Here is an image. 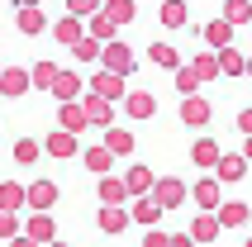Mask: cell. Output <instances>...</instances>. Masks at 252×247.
<instances>
[{"label":"cell","mask_w":252,"mask_h":247,"mask_svg":"<svg viewBox=\"0 0 252 247\" xmlns=\"http://www.w3.org/2000/svg\"><path fill=\"white\" fill-rule=\"evenodd\" d=\"M24 200L38 209V214H48V209H53V200H57V185H53V181H33V185L24 190Z\"/></svg>","instance_id":"cell-1"},{"label":"cell","mask_w":252,"mask_h":247,"mask_svg":"<svg viewBox=\"0 0 252 247\" xmlns=\"http://www.w3.org/2000/svg\"><path fill=\"white\" fill-rule=\"evenodd\" d=\"M153 195H157V205H162V209H171V205H181L186 185H181V181H157V185H153Z\"/></svg>","instance_id":"cell-2"},{"label":"cell","mask_w":252,"mask_h":247,"mask_svg":"<svg viewBox=\"0 0 252 247\" xmlns=\"http://www.w3.org/2000/svg\"><path fill=\"white\" fill-rule=\"evenodd\" d=\"M105 67L119 76V71H128V67H133V53H128L124 43H110V48H105Z\"/></svg>","instance_id":"cell-3"},{"label":"cell","mask_w":252,"mask_h":247,"mask_svg":"<svg viewBox=\"0 0 252 247\" xmlns=\"http://www.w3.org/2000/svg\"><path fill=\"white\" fill-rule=\"evenodd\" d=\"M0 91H5V95H24L29 91V71H0Z\"/></svg>","instance_id":"cell-4"},{"label":"cell","mask_w":252,"mask_h":247,"mask_svg":"<svg viewBox=\"0 0 252 247\" xmlns=\"http://www.w3.org/2000/svg\"><path fill=\"white\" fill-rule=\"evenodd\" d=\"M76 91H81V81H76L71 71H57V81H53V95H57V100H76Z\"/></svg>","instance_id":"cell-5"},{"label":"cell","mask_w":252,"mask_h":247,"mask_svg":"<svg viewBox=\"0 0 252 247\" xmlns=\"http://www.w3.org/2000/svg\"><path fill=\"white\" fill-rule=\"evenodd\" d=\"M91 86H95V95H100V100H114V95H119V91H124L114 71H100V76H95V81H91Z\"/></svg>","instance_id":"cell-6"},{"label":"cell","mask_w":252,"mask_h":247,"mask_svg":"<svg viewBox=\"0 0 252 247\" xmlns=\"http://www.w3.org/2000/svg\"><path fill=\"white\" fill-rule=\"evenodd\" d=\"M62 128H67V133H81L86 128V110L81 105H71V100L62 105Z\"/></svg>","instance_id":"cell-7"},{"label":"cell","mask_w":252,"mask_h":247,"mask_svg":"<svg viewBox=\"0 0 252 247\" xmlns=\"http://www.w3.org/2000/svg\"><path fill=\"white\" fill-rule=\"evenodd\" d=\"M19 205H24V185H14V181H5V185H0V209H10V214H14Z\"/></svg>","instance_id":"cell-8"},{"label":"cell","mask_w":252,"mask_h":247,"mask_svg":"<svg viewBox=\"0 0 252 247\" xmlns=\"http://www.w3.org/2000/svg\"><path fill=\"white\" fill-rule=\"evenodd\" d=\"M24 238H33V243H53V219H48V214L29 219V233H24Z\"/></svg>","instance_id":"cell-9"},{"label":"cell","mask_w":252,"mask_h":247,"mask_svg":"<svg viewBox=\"0 0 252 247\" xmlns=\"http://www.w3.org/2000/svg\"><path fill=\"white\" fill-rule=\"evenodd\" d=\"M124 223H128V214H124V209H119V205H110V209H105V214H100V228H105V233H119Z\"/></svg>","instance_id":"cell-10"},{"label":"cell","mask_w":252,"mask_h":247,"mask_svg":"<svg viewBox=\"0 0 252 247\" xmlns=\"http://www.w3.org/2000/svg\"><path fill=\"white\" fill-rule=\"evenodd\" d=\"M81 110H86V119H91V124H110V105H105L100 95H91Z\"/></svg>","instance_id":"cell-11"},{"label":"cell","mask_w":252,"mask_h":247,"mask_svg":"<svg viewBox=\"0 0 252 247\" xmlns=\"http://www.w3.org/2000/svg\"><path fill=\"white\" fill-rule=\"evenodd\" d=\"M105 14H110L114 24H128V19H133V0H110V5H105Z\"/></svg>","instance_id":"cell-12"},{"label":"cell","mask_w":252,"mask_h":247,"mask_svg":"<svg viewBox=\"0 0 252 247\" xmlns=\"http://www.w3.org/2000/svg\"><path fill=\"white\" fill-rule=\"evenodd\" d=\"M29 81H33V86H43V91H53V81H57V67H53V62H38Z\"/></svg>","instance_id":"cell-13"},{"label":"cell","mask_w":252,"mask_h":247,"mask_svg":"<svg viewBox=\"0 0 252 247\" xmlns=\"http://www.w3.org/2000/svg\"><path fill=\"white\" fill-rule=\"evenodd\" d=\"M181 119H186V124H205V119H210V105H205V100H186Z\"/></svg>","instance_id":"cell-14"},{"label":"cell","mask_w":252,"mask_h":247,"mask_svg":"<svg viewBox=\"0 0 252 247\" xmlns=\"http://www.w3.org/2000/svg\"><path fill=\"white\" fill-rule=\"evenodd\" d=\"M48 152H53V157H71V152H76L71 133H53V138H48Z\"/></svg>","instance_id":"cell-15"},{"label":"cell","mask_w":252,"mask_h":247,"mask_svg":"<svg viewBox=\"0 0 252 247\" xmlns=\"http://www.w3.org/2000/svg\"><path fill=\"white\" fill-rule=\"evenodd\" d=\"M153 110H157L153 95H128V114H133V119H148Z\"/></svg>","instance_id":"cell-16"},{"label":"cell","mask_w":252,"mask_h":247,"mask_svg":"<svg viewBox=\"0 0 252 247\" xmlns=\"http://www.w3.org/2000/svg\"><path fill=\"white\" fill-rule=\"evenodd\" d=\"M19 29H24V33H38V29H43V14L33 10V5H24V10H19Z\"/></svg>","instance_id":"cell-17"},{"label":"cell","mask_w":252,"mask_h":247,"mask_svg":"<svg viewBox=\"0 0 252 247\" xmlns=\"http://www.w3.org/2000/svg\"><path fill=\"white\" fill-rule=\"evenodd\" d=\"M124 181H100V200H110V205H119V200H124Z\"/></svg>","instance_id":"cell-18"},{"label":"cell","mask_w":252,"mask_h":247,"mask_svg":"<svg viewBox=\"0 0 252 247\" xmlns=\"http://www.w3.org/2000/svg\"><path fill=\"white\" fill-rule=\"evenodd\" d=\"M57 38L76 48V43H81V24H76V19H62V24H57Z\"/></svg>","instance_id":"cell-19"},{"label":"cell","mask_w":252,"mask_h":247,"mask_svg":"<svg viewBox=\"0 0 252 247\" xmlns=\"http://www.w3.org/2000/svg\"><path fill=\"white\" fill-rule=\"evenodd\" d=\"M86 166L91 171H110V148H91L86 152Z\"/></svg>","instance_id":"cell-20"},{"label":"cell","mask_w":252,"mask_h":247,"mask_svg":"<svg viewBox=\"0 0 252 247\" xmlns=\"http://www.w3.org/2000/svg\"><path fill=\"white\" fill-rule=\"evenodd\" d=\"M162 19H167V24H186V5L181 0H167V5H162Z\"/></svg>","instance_id":"cell-21"},{"label":"cell","mask_w":252,"mask_h":247,"mask_svg":"<svg viewBox=\"0 0 252 247\" xmlns=\"http://www.w3.org/2000/svg\"><path fill=\"white\" fill-rule=\"evenodd\" d=\"M71 53L81 57V62H91V57H100V38H81L76 48H71Z\"/></svg>","instance_id":"cell-22"},{"label":"cell","mask_w":252,"mask_h":247,"mask_svg":"<svg viewBox=\"0 0 252 247\" xmlns=\"http://www.w3.org/2000/svg\"><path fill=\"white\" fill-rule=\"evenodd\" d=\"M153 62L157 67H176V53H171L167 43H153Z\"/></svg>","instance_id":"cell-23"},{"label":"cell","mask_w":252,"mask_h":247,"mask_svg":"<svg viewBox=\"0 0 252 247\" xmlns=\"http://www.w3.org/2000/svg\"><path fill=\"white\" fill-rule=\"evenodd\" d=\"M157 209H162L157 200H143V205L133 209V219H138V223H153V219H157Z\"/></svg>","instance_id":"cell-24"},{"label":"cell","mask_w":252,"mask_h":247,"mask_svg":"<svg viewBox=\"0 0 252 247\" xmlns=\"http://www.w3.org/2000/svg\"><path fill=\"white\" fill-rule=\"evenodd\" d=\"M148 185H153V176H148L143 166H133V171H128V190H148Z\"/></svg>","instance_id":"cell-25"},{"label":"cell","mask_w":252,"mask_h":247,"mask_svg":"<svg viewBox=\"0 0 252 247\" xmlns=\"http://www.w3.org/2000/svg\"><path fill=\"white\" fill-rule=\"evenodd\" d=\"M190 157H195L200 166H210L214 157H219V152H214V143H195V152H190Z\"/></svg>","instance_id":"cell-26"},{"label":"cell","mask_w":252,"mask_h":247,"mask_svg":"<svg viewBox=\"0 0 252 247\" xmlns=\"http://www.w3.org/2000/svg\"><path fill=\"white\" fill-rule=\"evenodd\" d=\"M128 148H133V138H128L124 128H114L110 133V152H128Z\"/></svg>","instance_id":"cell-27"},{"label":"cell","mask_w":252,"mask_h":247,"mask_svg":"<svg viewBox=\"0 0 252 247\" xmlns=\"http://www.w3.org/2000/svg\"><path fill=\"white\" fill-rule=\"evenodd\" d=\"M248 14H252V5H248V0H228V19H238V24H243Z\"/></svg>","instance_id":"cell-28"},{"label":"cell","mask_w":252,"mask_h":247,"mask_svg":"<svg viewBox=\"0 0 252 247\" xmlns=\"http://www.w3.org/2000/svg\"><path fill=\"white\" fill-rule=\"evenodd\" d=\"M195 200H200V205H205V209H210L214 200H219V190H214L210 181H205V185H195Z\"/></svg>","instance_id":"cell-29"},{"label":"cell","mask_w":252,"mask_h":247,"mask_svg":"<svg viewBox=\"0 0 252 247\" xmlns=\"http://www.w3.org/2000/svg\"><path fill=\"white\" fill-rule=\"evenodd\" d=\"M14 157H19V162H33V157H38V143H29V138H24V143L14 148Z\"/></svg>","instance_id":"cell-30"},{"label":"cell","mask_w":252,"mask_h":247,"mask_svg":"<svg viewBox=\"0 0 252 247\" xmlns=\"http://www.w3.org/2000/svg\"><path fill=\"white\" fill-rule=\"evenodd\" d=\"M71 5V14H95L100 10V0H67Z\"/></svg>","instance_id":"cell-31"},{"label":"cell","mask_w":252,"mask_h":247,"mask_svg":"<svg viewBox=\"0 0 252 247\" xmlns=\"http://www.w3.org/2000/svg\"><path fill=\"white\" fill-rule=\"evenodd\" d=\"M110 33H114V19L110 14H95V38H110Z\"/></svg>","instance_id":"cell-32"},{"label":"cell","mask_w":252,"mask_h":247,"mask_svg":"<svg viewBox=\"0 0 252 247\" xmlns=\"http://www.w3.org/2000/svg\"><path fill=\"white\" fill-rule=\"evenodd\" d=\"M219 171H224L228 181H233V176H243V157H224V166H219Z\"/></svg>","instance_id":"cell-33"},{"label":"cell","mask_w":252,"mask_h":247,"mask_svg":"<svg viewBox=\"0 0 252 247\" xmlns=\"http://www.w3.org/2000/svg\"><path fill=\"white\" fill-rule=\"evenodd\" d=\"M195 238H200V243H210V238H214V219H195Z\"/></svg>","instance_id":"cell-34"},{"label":"cell","mask_w":252,"mask_h":247,"mask_svg":"<svg viewBox=\"0 0 252 247\" xmlns=\"http://www.w3.org/2000/svg\"><path fill=\"white\" fill-rule=\"evenodd\" d=\"M243 219H248V209H243V205H228L224 209V223H243Z\"/></svg>","instance_id":"cell-35"},{"label":"cell","mask_w":252,"mask_h":247,"mask_svg":"<svg viewBox=\"0 0 252 247\" xmlns=\"http://www.w3.org/2000/svg\"><path fill=\"white\" fill-rule=\"evenodd\" d=\"M14 233V214H10V209H0V238H10Z\"/></svg>","instance_id":"cell-36"},{"label":"cell","mask_w":252,"mask_h":247,"mask_svg":"<svg viewBox=\"0 0 252 247\" xmlns=\"http://www.w3.org/2000/svg\"><path fill=\"white\" fill-rule=\"evenodd\" d=\"M143 247H167V233H153V238H148Z\"/></svg>","instance_id":"cell-37"},{"label":"cell","mask_w":252,"mask_h":247,"mask_svg":"<svg viewBox=\"0 0 252 247\" xmlns=\"http://www.w3.org/2000/svg\"><path fill=\"white\" fill-rule=\"evenodd\" d=\"M14 247H38V243H33V238H14Z\"/></svg>","instance_id":"cell-38"},{"label":"cell","mask_w":252,"mask_h":247,"mask_svg":"<svg viewBox=\"0 0 252 247\" xmlns=\"http://www.w3.org/2000/svg\"><path fill=\"white\" fill-rule=\"evenodd\" d=\"M238 124H243V128H248V133H252V110H248V114H243V119H238Z\"/></svg>","instance_id":"cell-39"},{"label":"cell","mask_w":252,"mask_h":247,"mask_svg":"<svg viewBox=\"0 0 252 247\" xmlns=\"http://www.w3.org/2000/svg\"><path fill=\"white\" fill-rule=\"evenodd\" d=\"M19 5H38V0H19Z\"/></svg>","instance_id":"cell-40"},{"label":"cell","mask_w":252,"mask_h":247,"mask_svg":"<svg viewBox=\"0 0 252 247\" xmlns=\"http://www.w3.org/2000/svg\"><path fill=\"white\" fill-rule=\"evenodd\" d=\"M53 247H62V243H53Z\"/></svg>","instance_id":"cell-41"}]
</instances>
